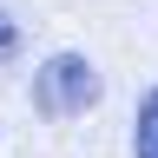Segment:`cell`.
<instances>
[{"mask_svg": "<svg viewBox=\"0 0 158 158\" xmlns=\"http://www.w3.org/2000/svg\"><path fill=\"white\" fill-rule=\"evenodd\" d=\"M33 106L46 118H73V112H92L99 106V73L86 66L79 53H53L33 79Z\"/></svg>", "mask_w": 158, "mask_h": 158, "instance_id": "cell-1", "label": "cell"}, {"mask_svg": "<svg viewBox=\"0 0 158 158\" xmlns=\"http://www.w3.org/2000/svg\"><path fill=\"white\" fill-rule=\"evenodd\" d=\"M138 158H158V86L138 99Z\"/></svg>", "mask_w": 158, "mask_h": 158, "instance_id": "cell-2", "label": "cell"}, {"mask_svg": "<svg viewBox=\"0 0 158 158\" xmlns=\"http://www.w3.org/2000/svg\"><path fill=\"white\" fill-rule=\"evenodd\" d=\"M13 46H20V33H13V20L0 13V59H13Z\"/></svg>", "mask_w": 158, "mask_h": 158, "instance_id": "cell-3", "label": "cell"}]
</instances>
